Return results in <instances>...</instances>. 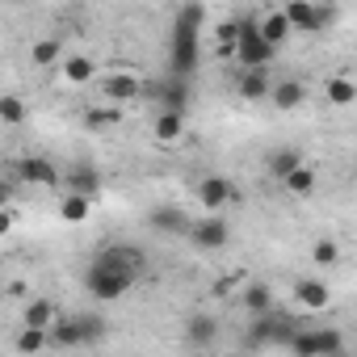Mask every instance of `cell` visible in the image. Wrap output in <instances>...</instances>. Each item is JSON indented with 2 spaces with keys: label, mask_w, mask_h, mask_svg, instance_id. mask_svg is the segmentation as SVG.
<instances>
[{
  "label": "cell",
  "mask_w": 357,
  "mask_h": 357,
  "mask_svg": "<svg viewBox=\"0 0 357 357\" xmlns=\"http://www.w3.org/2000/svg\"><path fill=\"white\" fill-rule=\"evenodd\" d=\"M294 164H303V151H298V147H278V151L269 155V172L278 176V181H282V176H286Z\"/></svg>",
  "instance_id": "f1b7e54d"
},
{
  "label": "cell",
  "mask_w": 357,
  "mask_h": 357,
  "mask_svg": "<svg viewBox=\"0 0 357 357\" xmlns=\"http://www.w3.org/2000/svg\"><path fill=\"white\" fill-rule=\"evenodd\" d=\"M30 118V105L17 97V93H5V97H0V122H5V126H22Z\"/></svg>",
  "instance_id": "4316f807"
},
{
  "label": "cell",
  "mask_w": 357,
  "mask_h": 357,
  "mask_svg": "<svg viewBox=\"0 0 357 357\" xmlns=\"http://www.w3.org/2000/svg\"><path fill=\"white\" fill-rule=\"evenodd\" d=\"M139 269H143V248H135V244H105V248L89 261L84 286H89V294H93L97 303H114V298H122L126 290H135Z\"/></svg>",
  "instance_id": "6da1fadb"
},
{
  "label": "cell",
  "mask_w": 357,
  "mask_h": 357,
  "mask_svg": "<svg viewBox=\"0 0 357 357\" xmlns=\"http://www.w3.org/2000/svg\"><path fill=\"white\" fill-rule=\"evenodd\" d=\"M97 89H101V97L114 101V105H126V101L143 97V80H139L135 72H114V76H105Z\"/></svg>",
  "instance_id": "ba28073f"
},
{
  "label": "cell",
  "mask_w": 357,
  "mask_h": 357,
  "mask_svg": "<svg viewBox=\"0 0 357 357\" xmlns=\"http://www.w3.org/2000/svg\"><path fill=\"white\" fill-rule=\"evenodd\" d=\"M303 97H307L303 80H278V84H269V97H265V101H273L282 114H290V109L303 105Z\"/></svg>",
  "instance_id": "9a60e30c"
},
{
  "label": "cell",
  "mask_w": 357,
  "mask_h": 357,
  "mask_svg": "<svg viewBox=\"0 0 357 357\" xmlns=\"http://www.w3.org/2000/svg\"><path fill=\"white\" fill-rule=\"evenodd\" d=\"M22 353H38V349H47L51 340H47V328H30V324H22V332H17V340H13Z\"/></svg>",
  "instance_id": "f546056e"
},
{
  "label": "cell",
  "mask_w": 357,
  "mask_h": 357,
  "mask_svg": "<svg viewBox=\"0 0 357 357\" xmlns=\"http://www.w3.org/2000/svg\"><path fill=\"white\" fill-rule=\"evenodd\" d=\"M219 340V319L215 315H190L185 319V344L190 349H211Z\"/></svg>",
  "instance_id": "7c38bea8"
},
{
  "label": "cell",
  "mask_w": 357,
  "mask_h": 357,
  "mask_svg": "<svg viewBox=\"0 0 357 357\" xmlns=\"http://www.w3.org/2000/svg\"><path fill=\"white\" fill-rule=\"evenodd\" d=\"M190 244L202 248V252H223L231 244V223L223 219V211H206V219H190L185 227Z\"/></svg>",
  "instance_id": "5b68a950"
},
{
  "label": "cell",
  "mask_w": 357,
  "mask_h": 357,
  "mask_svg": "<svg viewBox=\"0 0 357 357\" xmlns=\"http://www.w3.org/2000/svg\"><path fill=\"white\" fill-rule=\"evenodd\" d=\"M143 93L160 97V109H190V76H168V84H143Z\"/></svg>",
  "instance_id": "9c48e42d"
},
{
  "label": "cell",
  "mask_w": 357,
  "mask_h": 357,
  "mask_svg": "<svg viewBox=\"0 0 357 357\" xmlns=\"http://www.w3.org/2000/svg\"><path fill=\"white\" fill-rule=\"evenodd\" d=\"M47 340H51L55 349H76V344H80V324H76V319H55V324L47 328Z\"/></svg>",
  "instance_id": "d4e9b609"
},
{
  "label": "cell",
  "mask_w": 357,
  "mask_h": 357,
  "mask_svg": "<svg viewBox=\"0 0 357 357\" xmlns=\"http://www.w3.org/2000/svg\"><path fill=\"white\" fill-rule=\"evenodd\" d=\"M240 303H244V311H248V315L273 311V290H269L265 282H248V286H244V298H240Z\"/></svg>",
  "instance_id": "603a6c76"
},
{
  "label": "cell",
  "mask_w": 357,
  "mask_h": 357,
  "mask_svg": "<svg viewBox=\"0 0 357 357\" xmlns=\"http://www.w3.org/2000/svg\"><path fill=\"white\" fill-rule=\"evenodd\" d=\"M311 261H315L319 269H332V265L340 261V244H336V240H315V244H311Z\"/></svg>",
  "instance_id": "4dcf8cb0"
},
{
  "label": "cell",
  "mask_w": 357,
  "mask_h": 357,
  "mask_svg": "<svg viewBox=\"0 0 357 357\" xmlns=\"http://www.w3.org/2000/svg\"><path fill=\"white\" fill-rule=\"evenodd\" d=\"M324 97L332 101V105H353L357 101V84H353V76H332L328 84H324Z\"/></svg>",
  "instance_id": "cb8c5ba5"
},
{
  "label": "cell",
  "mask_w": 357,
  "mask_h": 357,
  "mask_svg": "<svg viewBox=\"0 0 357 357\" xmlns=\"http://www.w3.org/2000/svg\"><path fill=\"white\" fill-rule=\"evenodd\" d=\"M269 84H273V80H269V68H244L236 89H240L244 101H265V97H269Z\"/></svg>",
  "instance_id": "5bb4252c"
},
{
  "label": "cell",
  "mask_w": 357,
  "mask_h": 357,
  "mask_svg": "<svg viewBox=\"0 0 357 357\" xmlns=\"http://www.w3.org/2000/svg\"><path fill=\"white\" fill-rule=\"evenodd\" d=\"M26 294H30L26 282H9V298H26Z\"/></svg>",
  "instance_id": "d590c367"
},
{
  "label": "cell",
  "mask_w": 357,
  "mask_h": 357,
  "mask_svg": "<svg viewBox=\"0 0 357 357\" xmlns=\"http://www.w3.org/2000/svg\"><path fill=\"white\" fill-rule=\"evenodd\" d=\"M286 22L298 34H315V0H286Z\"/></svg>",
  "instance_id": "2e32d148"
},
{
  "label": "cell",
  "mask_w": 357,
  "mask_h": 357,
  "mask_svg": "<svg viewBox=\"0 0 357 357\" xmlns=\"http://www.w3.org/2000/svg\"><path fill=\"white\" fill-rule=\"evenodd\" d=\"M315 168H307V164H294L286 176H282V185H286V194H294V198H311L315 194Z\"/></svg>",
  "instance_id": "e0dca14e"
},
{
  "label": "cell",
  "mask_w": 357,
  "mask_h": 357,
  "mask_svg": "<svg viewBox=\"0 0 357 357\" xmlns=\"http://www.w3.org/2000/svg\"><path fill=\"white\" fill-rule=\"evenodd\" d=\"M282 349H290L294 357H344L349 353V340L336 332V328H298L282 340Z\"/></svg>",
  "instance_id": "3957f363"
},
{
  "label": "cell",
  "mask_w": 357,
  "mask_h": 357,
  "mask_svg": "<svg viewBox=\"0 0 357 357\" xmlns=\"http://www.w3.org/2000/svg\"><path fill=\"white\" fill-rule=\"evenodd\" d=\"M9 231H13V211H9V206H0V240H5Z\"/></svg>",
  "instance_id": "e575fe53"
},
{
  "label": "cell",
  "mask_w": 357,
  "mask_h": 357,
  "mask_svg": "<svg viewBox=\"0 0 357 357\" xmlns=\"http://www.w3.org/2000/svg\"><path fill=\"white\" fill-rule=\"evenodd\" d=\"M257 30H261V38H265V43H273V47H282V43L294 34L282 9H278V13H269V17H261V22H257Z\"/></svg>",
  "instance_id": "7402d4cb"
},
{
  "label": "cell",
  "mask_w": 357,
  "mask_h": 357,
  "mask_svg": "<svg viewBox=\"0 0 357 357\" xmlns=\"http://www.w3.org/2000/svg\"><path fill=\"white\" fill-rule=\"evenodd\" d=\"M89 211H93V198L72 194V190H59V219H63V223H84Z\"/></svg>",
  "instance_id": "d6986e66"
},
{
  "label": "cell",
  "mask_w": 357,
  "mask_h": 357,
  "mask_svg": "<svg viewBox=\"0 0 357 357\" xmlns=\"http://www.w3.org/2000/svg\"><path fill=\"white\" fill-rule=\"evenodd\" d=\"M17 181L22 185H43V190H59V168L47 155H22L17 160Z\"/></svg>",
  "instance_id": "8992f818"
},
{
  "label": "cell",
  "mask_w": 357,
  "mask_h": 357,
  "mask_svg": "<svg viewBox=\"0 0 357 357\" xmlns=\"http://www.w3.org/2000/svg\"><path fill=\"white\" fill-rule=\"evenodd\" d=\"M340 22V5H336V0H324V5H315V34L319 30H332Z\"/></svg>",
  "instance_id": "d6a6232c"
},
{
  "label": "cell",
  "mask_w": 357,
  "mask_h": 357,
  "mask_svg": "<svg viewBox=\"0 0 357 357\" xmlns=\"http://www.w3.org/2000/svg\"><path fill=\"white\" fill-rule=\"evenodd\" d=\"M118 122H122V105H114V101L84 114V126H89V130H114Z\"/></svg>",
  "instance_id": "484cf974"
},
{
  "label": "cell",
  "mask_w": 357,
  "mask_h": 357,
  "mask_svg": "<svg viewBox=\"0 0 357 357\" xmlns=\"http://www.w3.org/2000/svg\"><path fill=\"white\" fill-rule=\"evenodd\" d=\"M76 324H80V344H101V336H105L101 315H76Z\"/></svg>",
  "instance_id": "1f68e13d"
},
{
  "label": "cell",
  "mask_w": 357,
  "mask_h": 357,
  "mask_svg": "<svg viewBox=\"0 0 357 357\" xmlns=\"http://www.w3.org/2000/svg\"><path fill=\"white\" fill-rule=\"evenodd\" d=\"M59 55H63L59 38H38V43L30 47V63H34V68H51V63H55Z\"/></svg>",
  "instance_id": "83f0119b"
},
{
  "label": "cell",
  "mask_w": 357,
  "mask_h": 357,
  "mask_svg": "<svg viewBox=\"0 0 357 357\" xmlns=\"http://www.w3.org/2000/svg\"><path fill=\"white\" fill-rule=\"evenodd\" d=\"M219 47H236V38H240V17H227V22H219Z\"/></svg>",
  "instance_id": "836d02e7"
},
{
  "label": "cell",
  "mask_w": 357,
  "mask_h": 357,
  "mask_svg": "<svg viewBox=\"0 0 357 357\" xmlns=\"http://www.w3.org/2000/svg\"><path fill=\"white\" fill-rule=\"evenodd\" d=\"M9 194H13V190H9L5 181H0V206H9Z\"/></svg>",
  "instance_id": "8d00e7d4"
},
{
  "label": "cell",
  "mask_w": 357,
  "mask_h": 357,
  "mask_svg": "<svg viewBox=\"0 0 357 357\" xmlns=\"http://www.w3.org/2000/svg\"><path fill=\"white\" fill-rule=\"evenodd\" d=\"M202 17H206V5H202V0H190V5L176 13L172 51H168V76H194V72H198V59H202L198 30H202Z\"/></svg>",
  "instance_id": "7a4b0ae2"
},
{
  "label": "cell",
  "mask_w": 357,
  "mask_h": 357,
  "mask_svg": "<svg viewBox=\"0 0 357 357\" xmlns=\"http://www.w3.org/2000/svg\"><path fill=\"white\" fill-rule=\"evenodd\" d=\"M63 80H68V84H93V80H97L93 55H68V59H63Z\"/></svg>",
  "instance_id": "ffe728a7"
},
{
  "label": "cell",
  "mask_w": 357,
  "mask_h": 357,
  "mask_svg": "<svg viewBox=\"0 0 357 357\" xmlns=\"http://www.w3.org/2000/svg\"><path fill=\"white\" fill-rule=\"evenodd\" d=\"M151 135H155V143H181L185 139V109H155Z\"/></svg>",
  "instance_id": "8fae6325"
},
{
  "label": "cell",
  "mask_w": 357,
  "mask_h": 357,
  "mask_svg": "<svg viewBox=\"0 0 357 357\" xmlns=\"http://www.w3.org/2000/svg\"><path fill=\"white\" fill-rule=\"evenodd\" d=\"M240 68H269L278 59V47L261 38L257 22L252 17H240V38H236V55H231Z\"/></svg>",
  "instance_id": "277c9868"
},
{
  "label": "cell",
  "mask_w": 357,
  "mask_h": 357,
  "mask_svg": "<svg viewBox=\"0 0 357 357\" xmlns=\"http://www.w3.org/2000/svg\"><path fill=\"white\" fill-rule=\"evenodd\" d=\"M59 190H72V194L97 198V194H101V172H97V164H89V160H76L68 172H59Z\"/></svg>",
  "instance_id": "52a82bcc"
},
{
  "label": "cell",
  "mask_w": 357,
  "mask_h": 357,
  "mask_svg": "<svg viewBox=\"0 0 357 357\" xmlns=\"http://www.w3.org/2000/svg\"><path fill=\"white\" fill-rule=\"evenodd\" d=\"M231 198H236V185L227 181V176H202L198 181V202L206 211H223Z\"/></svg>",
  "instance_id": "30bf717a"
},
{
  "label": "cell",
  "mask_w": 357,
  "mask_h": 357,
  "mask_svg": "<svg viewBox=\"0 0 357 357\" xmlns=\"http://www.w3.org/2000/svg\"><path fill=\"white\" fill-rule=\"evenodd\" d=\"M294 298H298L307 311H324V307L332 303V290H328L324 278H303V282H294Z\"/></svg>",
  "instance_id": "4fadbf2b"
},
{
  "label": "cell",
  "mask_w": 357,
  "mask_h": 357,
  "mask_svg": "<svg viewBox=\"0 0 357 357\" xmlns=\"http://www.w3.org/2000/svg\"><path fill=\"white\" fill-rule=\"evenodd\" d=\"M55 319H59V307L51 298H30L22 311V324H30V328H51Z\"/></svg>",
  "instance_id": "44dd1931"
},
{
  "label": "cell",
  "mask_w": 357,
  "mask_h": 357,
  "mask_svg": "<svg viewBox=\"0 0 357 357\" xmlns=\"http://www.w3.org/2000/svg\"><path fill=\"white\" fill-rule=\"evenodd\" d=\"M151 227H155V231H168V236H181V231L190 227V215H185L181 206H155V211H151Z\"/></svg>",
  "instance_id": "ac0fdd59"
}]
</instances>
